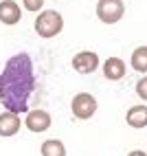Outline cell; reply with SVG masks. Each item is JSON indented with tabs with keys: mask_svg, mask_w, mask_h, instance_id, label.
Returning a JSON list of instances; mask_svg holds the SVG:
<instances>
[{
	"mask_svg": "<svg viewBox=\"0 0 147 156\" xmlns=\"http://www.w3.org/2000/svg\"><path fill=\"white\" fill-rule=\"evenodd\" d=\"M20 18H22V9L16 0H2L0 2V22L2 24L13 27L20 22Z\"/></svg>",
	"mask_w": 147,
	"mask_h": 156,
	"instance_id": "7",
	"label": "cell"
},
{
	"mask_svg": "<svg viewBox=\"0 0 147 156\" xmlns=\"http://www.w3.org/2000/svg\"><path fill=\"white\" fill-rule=\"evenodd\" d=\"M128 156H147V154H145L143 150H132V152H130Z\"/></svg>",
	"mask_w": 147,
	"mask_h": 156,
	"instance_id": "15",
	"label": "cell"
},
{
	"mask_svg": "<svg viewBox=\"0 0 147 156\" xmlns=\"http://www.w3.org/2000/svg\"><path fill=\"white\" fill-rule=\"evenodd\" d=\"M125 16L123 0H99L97 2V18L103 24H117Z\"/></svg>",
	"mask_w": 147,
	"mask_h": 156,
	"instance_id": "4",
	"label": "cell"
},
{
	"mask_svg": "<svg viewBox=\"0 0 147 156\" xmlns=\"http://www.w3.org/2000/svg\"><path fill=\"white\" fill-rule=\"evenodd\" d=\"M51 123H53V119H51V114L46 110L42 108H35V110H26V117H24V126L29 132H46L51 128Z\"/></svg>",
	"mask_w": 147,
	"mask_h": 156,
	"instance_id": "5",
	"label": "cell"
},
{
	"mask_svg": "<svg viewBox=\"0 0 147 156\" xmlns=\"http://www.w3.org/2000/svg\"><path fill=\"white\" fill-rule=\"evenodd\" d=\"M125 73H128V66H125V62L121 57H108L103 62V77L110 79V81H119L125 77Z\"/></svg>",
	"mask_w": 147,
	"mask_h": 156,
	"instance_id": "9",
	"label": "cell"
},
{
	"mask_svg": "<svg viewBox=\"0 0 147 156\" xmlns=\"http://www.w3.org/2000/svg\"><path fill=\"white\" fill-rule=\"evenodd\" d=\"M22 5H24V9L26 11H40L42 7H44V0H22Z\"/></svg>",
	"mask_w": 147,
	"mask_h": 156,
	"instance_id": "14",
	"label": "cell"
},
{
	"mask_svg": "<svg viewBox=\"0 0 147 156\" xmlns=\"http://www.w3.org/2000/svg\"><path fill=\"white\" fill-rule=\"evenodd\" d=\"M37 88L33 59L29 53H16L0 70V103L5 110L22 114L29 110L31 97Z\"/></svg>",
	"mask_w": 147,
	"mask_h": 156,
	"instance_id": "1",
	"label": "cell"
},
{
	"mask_svg": "<svg viewBox=\"0 0 147 156\" xmlns=\"http://www.w3.org/2000/svg\"><path fill=\"white\" fill-rule=\"evenodd\" d=\"M33 29H35V33L40 37L51 40V37H55L64 31V16L59 11H55V9H44V11H40V16L35 18Z\"/></svg>",
	"mask_w": 147,
	"mask_h": 156,
	"instance_id": "2",
	"label": "cell"
},
{
	"mask_svg": "<svg viewBox=\"0 0 147 156\" xmlns=\"http://www.w3.org/2000/svg\"><path fill=\"white\" fill-rule=\"evenodd\" d=\"M125 121H128L130 128H147V106H132L125 114Z\"/></svg>",
	"mask_w": 147,
	"mask_h": 156,
	"instance_id": "10",
	"label": "cell"
},
{
	"mask_svg": "<svg viewBox=\"0 0 147 156\" xmlns=\"http://www.w3.org/2000/svg\"><path fill=\"white\" fill-rule=\"evenodd\" d=\"M97 108H99L97 97H92L90 92H77V95L72 97V103H70V110L75 114V119H79V121L92 119Z\"/></svg>",
	"mask_w": 147,
	"mask_h": 156,
	"instance_id": "3",
	"label": "cell"
},
{
	"mask_svg": "<svg viewBox=\"0 0 147 156\" xmlns=\"http://www.w3.org/2000/svg\"><path fill=\"white\" fill-rule=\"evenodd\" d=\"M42 156H66V145L59 139H46L40 147Z\"/></svg>",
	"mask_w": 147,
	"mask_h": 156,
	"instance_id": "11",
	"label": "cell"
},
{
	"mask_svg": "<svg viewBox=\"0 0 147 156\" xmlns=\"http://www.w3.org/2000/svg\"><path fill=\"white\" fill-rule=\"evenodd\" d=\"M72 68L79 75H90L99 68V55L94 51H79V53L72 57Z\"/></svg>",
	"mask_w": 147,
	"mask_h": 156,
	"instance_id": "6",
	"label": "cell"
},
{
	"mask_svg": "<svg viewBox=\"0 0 147 156\" xmlns=\"http://www.w3.org/2000/svg\"><path fill=\"white\" fill-rule=\"evenodd\" d=\"M134 90H136V95H138L143 101H147V77H143V79H138V81H136Z\"/></svg>",
	"mask_w": 147,
	"mask_h": 156,
	"instance_id": "13",
	"label": "cell"
},
{
	"mask_svg": "<svg viewBox=\"0 0 147 156\" xmlns=\"http://www.w3.org/2000/svg\"><path fill=\"white\" fill-rule=\"evenodd\" d=\"M22 128V119L16 112H2L0 114V136H16Z\"/></svg>",
	"mask_w": 147,
	"mask_h": 156,
	"instance_id": "8",
	"label": "cell"
},
{
	"mask_svg": "<svg viewBox=\"0 0 147 156\" xmlns=\"http://www.w3.org/2000/svg\"><path fill=\"white\" fill-rule=\"evenodd\" d=\"M130 62H132V68H134L136 73H143V75H145V73H147V46L134 48Z\"/></svg>",
	"mask_w": 147,
	"mask_h": 156,
	"instance_id": "12",
	"label": "cell"
}]
</instances>
